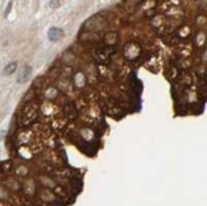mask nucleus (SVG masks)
Instances as JSON below:
<instances>
[{
    "instance_id": "1",
    "label": "nucleus",
    "mask_w": 207,
    "mask_h": 206,
    "mask_svg": "<svg viewBox=\"0 0 207 206\" xmlns=\"http://www.w3.org/2000/svg\"><path fill=\"white\" fill-rule=\"evenodd\" d=\"M64 36V31L60 28H51L50 31H48V38L51 40V41H57V40H60L61 37Z\"/></svg>"
},
{
    "instance_id": "2",
    "label": "nucleus",
    "mask_w": 207,
    "mask_h": 206,
    "mask_svg": "<svg viewBox=\"0 0 207 206\" xmlns=\"http://www.w3.org/2000/svg\"><path fill=\"white\" fill-rule=\"evenodd\" d=\"M29 74H31V67H29V66H26V67H24V69L20 71V74H19L18 82H19V83H23V82H26V80L28 79Z\"/></svg>"
},
{
    "instance_id": "3",
    "label": "nucleus",
    "mask_w": 207,
    "mask_h": 206,
    "mask_svg": "<svg viewBox=\"0 0 207 206\" xmlns=\"http://www.w3.org/2000/svg\"><path fill=\"white\" fill-rule=\"evenodd\" d=\"M17 70V62H10L9 65H8L7 67H5V70H4V73L7 75H10V74H13V73Z\"/></svg>"
}]
</instances>
